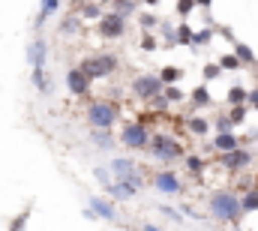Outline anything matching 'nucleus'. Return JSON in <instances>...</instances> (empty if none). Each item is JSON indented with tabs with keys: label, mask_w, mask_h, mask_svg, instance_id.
<instances>
[{
	"label": "nucleus",
	"mask_w": 258,
	"mask_h": 231,
	"mask_svg": "<svg viewBox=\"0 0 258 231\" xmlns=\"http://www.w3.org/2000/svg\"><path fill=\"white\" fill-rule=\"evenodd\" d=\"M210 213L216 216V219H222V222H240V201H237V195L234 192H216L213 198H210Z\"/></svg>",
	"instance_id": "f257e3e1"
},
{
	"label": "nucleus",
	"mask_w": 258,
	"mask_h": 231,
	"mask_svg": "<svg viewBox=\"0 0 258 231\" xmlns=\"http://www.w3.org/2000/svg\"><path fill=\"white\" fill-rule=\"evenodd\" d=\"M87 78H105L117 69V57L114 54H93V57H84L78 66Z\"/></svg>",
	"instance_id": "f03ea898"
},
{
	"label": "nucleus",
	"mask_w": 258,
	"mask_h": 231,
	"mask_svg": "<svg viewBox=\"0 0 258 231\" xmlns=\"http://www.w3.org/2000/svg\"><path fill=\"white\" fill-rule=\"evenodd\" d=\"M87 120H90L93 129H108V126L117 120V105H114V102H105V99L90 102V105H87Z\"/></svg>",
	"instance_id": "7ed1b4c3"
},
{
	"label": "nucleus",
	"mask_w": 258,
	"mask_h": 231,
	"mask_svg": "<svg viewBox=\"0 0 258 231\" xmlns=\"http://www.w3.org/2000/svg\"><path fill=\"white\" fill-rule=\"evenodd\" d=\"M147 144H150V153H153L156 159L171 162V159L183 156V144H180L174 135H156V138H153V141H147Z\"/></svg>",
	"instance_id": "20e7f679"
},
{
	"label": "nucleus",
	"mask_w": 258,
	"mask_h": 231,
	"mask_svg": "<svg viewBox=\"0 0 258 231\" xmlns=\"http://www.w3.org/2000/svg\"><path fill=\"white\" fill-rule=\"evenodd\" d=\"M120 141L132 147V150H141V147H147V141H150V132H147V126L138 120V123H126L123 126V132H120Z\"/></svg>",
	"instance_id": "39448f33"
},
{
	"label": "nucleus",
	"mask_w": 258,
	"mask_h": 231,
	"mask_svg": "<svg viewBox=\"0 0 258 231\" xmlns=\"http://www.w3.org/2000/svg\"><path fill=\"white\" fill-rule=\"evenodd\" d=\"M99 33L105 39H120L126 33V21L120 12H108V15H99Z\"/></svg>",
	"instance_id": "423d86ee"
},
{
	"label": "nucleus",
	"mask_w": 258,
	"mask_h": 231,
	"mask_svg": "<svg viewBox=\"0 0 258 231\" xmlns=\"http://www.w3.org/2000/svg\"><path fill=\"white\" fill-rule=\"evenodd\" d=\"M162 90V81H159V75H138L135 81H132V93L135 96H141V99H150L153 93H159Z\"/></svg>",
	"instance_id": "0eeeda50"
},
{
	"label": "nucleus",
	"mask_w": 258,
	"mask_h": 231,
	"mask_svg": "<svg viewBox=\"0 0 258 231\" xmlns=\"http://www.w3.org/2000/svg\"><path fill=\"white\" fill-rule=\"evenodd\" d=\"M222 165H225L228 171H240V168L252 165V156H249V150L231 147V150H222Z\"/></svg>",
	"instance_id": "6e6552de"
},
{
	"label": "nucleus",
	"mask_w": 258,
	"mask_h": 231,
	"mask_svg": "<svg viewBox=\"0 0 258 231\" xmlns=\"http://www.w3.org/2000/svg\"><path fill=\"white\" fill-rule=\"evenodd\" d=\"M153 189H159L165 195H177L183 189V183H180V177L174 171H156L153 174Z\"/></svg>",
	"instance_id": "1a4fd4ad"
},
{
	"label": "nucleus",
	"mask_w": 258,
	"mask_h": 231,
	"mask_svg": "<svg viewBox=\"0 0 258 231\" xmlns=\"http://www.w3.org/2000/svg\"><path fill=\"white\" fill-rule=\"evenodd\" d=\"M66 84H69V93H75V96H84L87 93V84H90V78L75 66V69H69L66 72Z\"/></svg>",
	"instance_id": "9d476101"
},
{
	"label": "nucleus",
	"mask_w": 258,
	"mask_h": 231,
	"mask_svg": "<svg viewBox=\"0 0 258 231\" xmlns=\"http://www.w3.org/2000/svg\"><path fill=\"white\" fill-rule=\"evenodd\" d=\"M90 210H93V216H102V219H108V222L117 219L114 204H108V201H102V198H90Z\"/></svg>",
	"instance_id": "9b49d317"
},
{
	"label": "nucleus",
	"mask_w": 258,
	"mask_h": 231,
	"mask_svg": "<svg viewBox=\"0 0 258 231\" xmlns=\"http://www.w3.org/2000/svg\"><path fill=\"white\" fill-rule=\"evenodd\" d=\"M45 42L42 39H36V42H30V48H27V57H30V66H45Z\"/></svg>",
	"instance_id": "f8f14e48"
},
{
	"label": "nucleus",
	"mask_w": 258,
	"mask_h": 231,
	"mask_svg": "<svg viewBox=\"0 0 258 231\" xmlns=\"http://www.w3.org/2000/svg\"><path fill=\"white\" fill-rule=\"evenodd\" d=\"M180 75H183V69H177V66H165V69L159 72V81H162V84H177Z\"/></svg>",
	"instance_id": "ddd939ff"
},
{
	"label": "nucleus",
	"mask_w": 258,
	"mask_h": 231,
	"mask_svg": "<svg viewBox=\"0 0 258 231\" xmlns=\"http://www.w3.org/2000/svg\"><path fill=\"white\" fill-rule=\"evenodd\" d=\"M213 144H216V150H231V147H237V138L225 129V132H219V135H216V141H213Z\"/></svg>",
	"instance_id": "4468645a"
},
{
	"label": "nucleus",
	"mask_w": 258,
	"mask_h": 231,
	"mask_svg": "<svg viewBox=\"0 0 258 231\" xmlns=\"http://www.w3.org/2000/svg\"><path fill=\"white\" fill-rule=\"evenodd\" d=\"M57 3H60V0H42V9H39V18H36L33 24H36V27H42V24H45V18H48L51 12H57Z\"/></svg>",
	"instance_id": "2eb2a0df"
},
{
	"label": "nucleus",
	"mask_w": 258,
	"mask_h": 231,
	"mask_svg": "<svg viewBox=\"0 0 258 231\" xmlns=\"http://www.w3.org/2000/svg\"><path fill=\"white\" fill-rule=\"evenodd\" d=\"M240 210H258V189H249L240 201Z\"/></svg>",
	"instance_id": "dca6fc26"
},
{
	"label": "nucleus",
	"mask_w": 258,
	"mask_h": 231,
	"mask_svg": "<svg viewBox=\"0 0 258 231\" xmlns=\"http://www.w3.org/2000/svg\"><path fill=\"white\" fill-rule=\"evenodd\" d=\"M93 141H96V147H111L114 144L111 135H108V129H93Z\"/></svg>",
	"instance_id": "f3484780"
},
{
	"label": "nucleus",
	"mask_w": 258,
	"mask_h": 231,
	"mask_svg": "<svg viewBox=\"0 0 258 231\" xmlns=\"http://www.w3.org/2000/svg\"><path fill=\"white\" fill-rule=\"evenodd\" d=\"M192 102H195V105H210V93H207V87H204V84L192 90Z\"/></svg>",
	"instance_id": "a211bd4d"
},
{
	"label": "nucleus",
	"mask_w": 258,
	"mask_h": 231,
	"mask_svg": "<svg viewBox=\"0 0 258 231\" xmlns=\"http://www.w3.org/2000/svg\"><path fill=\"white\" fill-rule=\"evenodd\" d=\"M162 96H165L168 102H180V99H183V90H180L177 84H168V87L162 90Z\"/></svg>",
	"instance_id": "6ab92c4d"
},
{
	"label": "nucleus",
	"mask_w": 258,
	"mask_h": 231,
	"mask_svg": "<svg viewBox=\"0 0 258 231\" xmlns=\"http://www.w3.org/2000/svg\"><path fill=\"white\" fill-rule=\"evenodd\" d=\"M228 102H231V105L246 102V90H243V87H231V90H228Z\"/></svg>",
	"instance_id": "aec40b11"
},
{
	"label": "nucleus",
	"mask_w": 258,
	"mask_h": 231,
	"mask_svg": "<svg viewBox=\"0 0 258 231\" xmlns=\"http://www.w3.org/2000/svg\"><path fill=\"white\" fill-rule=\"evenodd\" d=\"M234 54H237V60H240V63H252V60H255V54H252L246 45H240V42L234 45Z\"/></svg>",
	"instance_id": "412c9836"
},
{
	"label": "nucleus",
	"mask_w": 258,
	"mask_h": 231,
	"mask_svg": "<svg viewBox=\"0 0 258 231\" xmlns=\"http://www.w3.org/2000/svg\"><path fill=\"white\" fill-rule=\"evenodd\" d=\"M33 84L45 93L48 90V84H45V72H42V66H33Z\"/></svg>",
	"instance_id": "4be33fe9"
},
{
	"label": "nucleus",
	"mask_w": 258,
	"mask_h": 231,
	"mask_svg": "<svg viewBox=\"0 0 258 231\" xmlns=\"http://www.w3.org/2000/svg\"><path fill=\"white\" fill-rule=\"evenodd\" d=\"M237 66H240L237 54H222V60H219V69H237Z\"/></svg>",
	"instance_id": "5701e85b"
},
{
	"label": "nucleus",
	"mask_w": 258,
	"mask_h": 231,
	"mask_svg": "<svg viewBox=\"0 0 258 231\" xmlns=\"http://www.w3.org/2000/svg\"><path fill=\"white\" fill-rule=\"evenodd\" d=\"M177 39H180L183 45H192V30H189V24H180V27H177Z\"/></svg>",
	"instance_id": "b1692460"
},
{
	"label": "nucleus",
	"mask_w": 258,
	"mask_h": 231,
	"mask_svg": "<svg viewBox=\"0 0 258 231\" xmlns=\"http://www.w3.org/2000/svg\"><path fill=\"white\" fill-rule=\"evenodd\" d=\"M189 129H192L195 135H204V132H207V120H198V117H192V120H189Z\"/></svg>",
	"instance_id": "393cba45"
},
{
	"label": "nucleus",
	"mask_w": 258,
	"mask_h": 231,
	"mask_svg": "<svg viewBox=\"0 0 258 231\" xmlns=\"http://www.w3.org/2000/svg\"><path fill=\"white\" fill-rule=\"evenodd\" d=\"M186 168H189L192 174H201L204 171V162H201L198 156H189V159H186Z\"/></svg>",
	"instance_id": "a878e982"
},
{
	"label": "nucleus",
	"mask_w": 258,
	"mask_h": 231,
	"mask_svg": "<svg viewBox=\"0 0 258 231\" xmlns=\"http://www.w3.org/2000/svg\"><path fill=\"white\" fill-rule=\"evenodd\" d=\"M78 24H81V21H78L75 15H69V18L63 21V27H60V30H63V33H72V30H78Z\"/></svg>",
	"instance_id": "bb28decb"
},
{
	"label": "nucleus",
	"mask_w": 258,
	"mask_h": 231,
	"mask_svg": "<svg viewBox=\"0 0 258 231\" xmlns=\"http://www.w3.org/2000/svg\"><path fill=\"white\" fill-rule=\"evenodd\" d=\"M243 117H246V105L240 102V105H234V108H231V120H234V123H240Z\"/></svg>",
	"instance_id": "cd10ccee"
},
{
	"label": "nucleus",
	"mask_w": 258,
	"mask_h": 231,
	"mask_svg": "<svg viewBox=\"0 0 258 231\" xmlns=\"http://www.w3.org/2000/svg\"><path fill=\"white\" fill-rule=\"evenodd\" d=\"M81 15H84V18H99V6H96V3H87V6L81 9Z\"/></svg>",
	"instance_id": "c85d7f7f"
},
{
	"label": "nucleus",
	"mask_w": 258,
	"mask_h": 231,
	"mask_svg": "<svg viewBox=\"0 0 258 231\" xmlns=\"http://www.w3.org/2000/svg\"><path fill=\"white\" fill-rule=\"evenodd\" d=\"M192 6H195V0H177V12H180V15H189Z\"/></svg>",
	"instance_id": "c756f323"
},
{
	"label": "nucleus",
	"mask_w": 258,
	"mask_h": 231,
	"mask_svg": "<svg viewBox=\"0 0 258 231\" xmlns=\"http://www.w3.org/2000/svg\"><path fill=\"white\" fill-rule=\"evenodd\" d=\"M156 21H159L156 15H141V27H144V30H150V27H156Z\"/></svg>",
	"instance_id": "7c9ffc66"
},
{
	"label": "nucleus",
	"mask_w": 258,
	"mask_h": 231,
	"mask_svg": "<svg viewBox=\"0 0 258 231\" xmlns=\"http://www.w3.org/2000/svg\"><path fill=\"white\" fill-rule=\"evenodd\" d=\"M141 48H144V51H153V48H156V39H153L150 33H144V39H141Z\"/></svg>",
	"instance_id": "2f4dec72"
},
{
	"label": "nucleus",
	"mask_w": 258,
	"mask_h": 231,
	"mask_svg": "<svg viewBox=\"0 0 258 231\" xmlns=\"http://www.w3.org/2000/svg\"><path fill=\"white\" fill-rule=\"evenodd\" d=\"M216 126H219V132H225V129H231V126H234V120H231V117H219V120H216Z\"/></svg>",
	"instance_id": "473e14b6"
},
{
	"label": "nucleus",
	"mask_w": 258,
	"mask_h": 231,
	"mask_svg": "<svg viewBox=\"0 0 258 231\" xmlns=\"http://www.w3.org/2000/svg\"><path fill=\"white\" fill-rule=\"evenodd\" d=\"M207 39H210V33H207V30H204V33H192V45H204Z\"/></svg>",
	"instance_id": "72a5a7b5"
},
{
	"label": "nucleus",
	"mask_w": 258,
	"mask_h": 231,
	"mask_svg": "<svg viewBox=\"0 0 258 231\" xmlns=\"http://www.w3.org/2000/svg\"><path fill=\"white\" fill-rule=\"evenodd\" d=\"M117 9H120V15H123V12H132V9H135V3H132V0H117Z\"/></svg>",
	"instance_id": "f704fd0d"
},
{
	"label": "nucleus",
	"mask_w": 258,
	"mask_h": 231,
	"mask_svg": "<svg viewBox=\"0 0 258 231\" xmlns=\"http://www.w3.org/2000/svg\"><path fill=\"white\" fill-rule=\"evenodd\" d=\"M93 174H96V180H99L102 186H105V183L111 180V174H108V171H102V168H96V171H93Z\"/></svg>",
	"instance_id": "c9c22d12"
},
{
	"label": "nucleus",
	"mask_w": 258,
	"mask_h": 231,
	"mask_svg": "<svg viewBox=\"0 0 258 231\" xmlns=\"http://www.w3.org/2000/svg\"><path fill=\"white\" fill-rule=\"evenodd\" d=\"M204 75H207V78H216V75H219V63H210V66L204 69Z\"/></svg>",
	"instance_id": "e433bc0d"
},
{
	"label": "nucleus",
	"mask_w": 258,
	"mask_h": 231,
	"mask_svg": "<svg viewBox=\"0 0 258 231\" xmlns=\"http://www.w3.org/2000/svg\"><path fill=\"white\" fill-rule=\"evenodd\" d=\"M24 225H27V213H21V216H18V219H15L9 228H24Z\"/></svg>",
	"instance_id": "4c0bfd02"
},
{
	"label": "nucleus",
	"mask_w": 258,
	"mask_h": 231,
	"mask_svg": "<svg viewBox=\"0 0 258 231\" xmlns=\"http://www.w3.org/2000/svg\"><path fill=\"white\" fill-rule=\"evenodd\" d=\"M246 102H249V105H255V108H258V90H249V93H246Z\"/></svg>",
	"instance_id": "58836bf2"
},
{
	"label": "nucleus",
	"mask_w": 258,
	"mask_h": 231,
	"mask_svg": "<svg viewBox=\"0 0 258 231\" xmlns=\"http://www.w3.org/2000/svg\"><path fill=\"white\" fill-rule=\"evenodd\" d=\"M213 0H195V6H210Z\"/></svg>",
	"instance_id": "ea45409f"
},
{
	"label": "nucleus",
	"mask_w": 258,
	"mask_h": 231,
	"mask_svg": "<svg viewBox=\"0 0 258 231\" xmlns=\"http://www.w3.org/2000/svg\"><path fill=\"white\" fill-rule=\"evenodd\" d=\"M144 3H147V6H156V3H159V0H144Z\"/></svg>",
	"instance_id": "a19ab883"
},
{
	"label": "nucleus",
	"mask_w": 258,
	"mask_h": 231,
	"mask_svg": "<svg viewBox=\"0 0 258 231\" xmlns=\"http://www.w3.org/2000/svg\"><path fill=\"white\" fill-rule=\"evenodd\" d=\"M102 3H114V0H102Z\"/></svg>",
	"instance_id": "79ce46f5"
},
{
	"label": "nucleus",
	"mask_w": 258,
	"mask_h": 231,
	"mask_svg": "<svg viewBox=\"0 0 258 231\" xmlns=\"http://www.w3.org/2000/svg\"><path fill=\"white\" fill-rule=\"evenodd\" d=\"M72 3H81V0H72Z\"/></svg>",
	"instance_id": "37998d69"
}]
</instances>
